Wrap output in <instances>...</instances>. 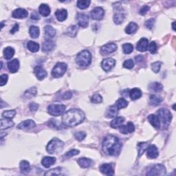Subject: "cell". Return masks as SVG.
<instances>
[{"label":"cell","mask_w":176,"mask_h":176,"mask_svg":"<svg viewBox=\"0 0 176 176\" xmlns=\"http://www.w3.org/2000/svg\"><path fill=\"white\" fill-rule=\"evenodd\" d=\"M138 25H137L136 23L134 22H131L129 23V25L125 28V32L129 35L133 34V33L136 32V30H138Z\"/></svg>","instance_id":"35"},{"label":"cell","mask_w":176,"mask_h":176,"mask_svg":"<svg viewBox=\"0 0 176 176\" xmlns=\"http://www.w3.org/2000/svg\"><path fill=\"white\" fill-rule=\"evenodd\" d=\"M55 47V43L52 40H46L44 41L42 45V50L45 52L52 51Z\"/></svg>","instance_id":"21"},{"label":"cell","mask_w":176,"mask_h":176,"mask_svg":"<svg viewBox=\"0 0 176 176\" xmlns=\"http://www.w3.org/2000/svg\"><path fill=\"white\" fill-rule=\"evenodd\" d=\"M118 113V109L116 105H112L107 109V112H106V117L108 118H112L117 116Z\"/></svg>","instance_id":"24"},{"label":"cell","mask_w":176,"mask_h":176,"mask_svg":"<svg viewBox=\"0 0 176 176\" xmlns=\"http://www.w3.org/2000/svg\"><path fill=\"white\" fill-rule=\"evenodd\" d=\"M56 162V158L54 157H49L46 156L44 157L41 163H42L43 166L46 168H49L52 165H53Z\"/></svg>","instance_id":"25"},{"label":"cell","mask_w":176,"mask_h":176,"mask_svg":"<svg viewBox=\"0 0 176 176\" xmlns=\"http://www.w3.org/2000/svg\"><path fill=\"white\" fill-rule=\"evenodd\" d=\"M39 12L43 17H48L50 14V8L46 4H41L39 8Z\"/></svg>","instance_id":"26"},{"label":"cell","mask_w":176,"mask_h":176,"mask_svg":"<svg viewBox=\"0 0 176 176\" xmlns=\"http://www.w3.org/2000/svg\"><path fill=\"white\" fill-rule=\"evenodd\" d=\"M122 143L114 136H108L103 142L102 149L105 154L111 156H116L120 154Z\"/></svg>","instance_id":"1"},{"label":"cell","mask_w":176,"mask_h":176,"mask_svg":"<svg viewBox=\"0 0 176 176\" xmlns=\"http://www.w3.org/2000/svg\"><path fill=\"white\" fill-rule=\"evenodd\" d=\"M175 104H174V105H173V110H175Z\"/></svg>","instance_id":"62"},{"label":"cell","mask_w":176,"mask_h":176,"mask_svg":"<svg viewBox=\"0 0 176 176\" xmlns=\"http://www.w3.org/2000/svg\"><path fill=\"white\" fill-rule=\"evenodd\" d=\"M0 123H1V125H0V129H1V130L8 129L14 125V123L11 120V119L9 118H4V119H2Z\"/></svg>","instance_id":"27"},{"label":"cell","mask_w":176,"mask_h":176,"mask_svg":"<svg viewBox=\"0 0 176 176\" xmlns=\"http://www.w3.org/2000/svg\"><path fill=\"white\" fill-rule=\"evenodd\" d=\"M15 54V50L11 47H7L4 49V58L9 60L13 57Z\"/></svg>","instance_id":"32"},{"label":"cell","mask_w":176,"mask_h":176,"mask_svg":"<svg viewBox=\"0 0 176 176\" xmlns=\"http://www.w3.org/2000/svg\"><path fill=\"white\" fill-rule=\"evenodd\" d=\"M124 19H125V15L121 12H118V13L115 14L114 17H113V21L116 24H120L123 23Z\"/></svg>","instance_id":"44"},{"label":"cell","mask_w":176,"mask_h":176,"mask_svg":"<svg viewBox=\"0 0 176 176\" xmlns=\"http://www.w3.org/2000/svg\"><path fill=\"white\" fill-rule=\"evenodd\" d=\"M149 47V50L151 54H155L157 52V45L155 41H152V42L150 43L149 46H148Z\"/></svg>","instance_id":"51"},{"label":"cell","mask_w":176,"mask_h":176,"mask_svg":"<svg viewBox=\"0 0 176 176\" xmlns=\"http://www.w3.org/2000/svg\"><path fill=\"white\" fill-rule=\"evenodd\" d=\"M66 105L63 104H52L48 107V113L54 116H59L63 114L66 110Z\"/></svg>","instance_id":"6"},{"label":"cell","mask_w":176,"mask_h":176,"mask_svg":"<svg viewBox=\"0 0 176 176\" xmlns=\"http://www.w3.org/2000/svg\"><path fill=\"white\" fill-rule=\"evenodd\" d=\"M134 63L133 60H131V59H127V60H126L123 63V67L125 68L131 69L134 68Z\"/></svg>","instance_id":"52"},{"label":"cell","mask_w":176,"mask_h":176,"mask_svg":"<svg viewBox=\"0 0 176 176\" xmlns=\"http://www.w3.org/2000/svg\"><path fill=\"white\" fill-rule=\"evenodd\" d=\"M35 74L37 78L41 81L47 76V72L40 66H37L35 68Z\"/></svg>","instance_id":"19"},{"label":"cell","mask_w":176,"mask_h":176,"mask_svg":"<svg viewBox=\"0 0 176 176\" xmlns=\"http://www.w3.org/2000/svg\"><path fill=\"white\" fill-rule=\"evenodd\" d=\"M117 49V46L114 43H107L101 48V52L104 54H108L115 52Z\"/></svg>","instance_id":"14"},{"label":"cell","mask_w":176,"mask_h":176,"mask_svg":"<svg viewBox=\"0 0 176 176\" xmlns=\"http://www.w3.org/2000/svg\"><path fill=\"white\" fill-rule=\"evenodd\" d=\"M79 154V151L77 149H72L70 151H69L68 153H66V155H65V156L67 157H73L74 156H76V155H78Z\"/></svg>","instance_id":"53"},{"label":"cell","mask_w":176,"mask_h":176,"mask_svg":"<svg viewBox=\"0 0 176 176\" xmlns=\"http://www.w3.org/2000/svg\"><path fill=\"white\" fill-rule=\"evenodd\" d=\"M31 19L34 20H38L39 19V16L37 12H33L32 15H31Z\"/></svg>","instance_id":"59"},{"label":"cell","mask_w":176,"mask_h":176,"mask_svg":"<svg viewBox=\"0 0 176 176\" xmlns=\"http://www.w3.org/2000/svg\"><path fill=\"white\" fill-rule=\"evenodd\" d=\"M20 169L22 172L23 173H28L30 171V163L26 160H22L20 162Z\"/></svg>","instance_id":"36"},{"label":"cell","mask_w":176,"mask_h":176,"mask_svg":"<svg viewBox=\"0 0 176 176\" xmlns=\"http://www.w3.org/2000/svg\"><path fill=\"white\" fill-rule=\"evenodd\" d=\"M175 22H173V24H172L173 30H175Z\"/></svg>","instance_id":"61"},{"label":"cell","mask_w":176,"mask_h":176,"mask_svg":"<svg viewBox=\"0 0 176 176\" xmlns=\"http://www.w3.org/2000/svg\"><path fill=\"white\" fill-rule=\"evenodd\" d=\"M147 156L150 159L156 158L158 156V150L157 147L154 144L148 146L147 149Z\"/></svg>","instance_id":"13"},{"label":"cell","mask_w":176,"mask_h":176,"mask_svg":"<svg viewBox=\"0 0 176 176\" xmlns=\"http://www.w3.org/2000/svg\"><path fill=\"white\" fill-rule=\"evenodd\" d=\"M123 50L125 54H131L134 50V46L129 43H125L123 46Z\"/></svg>","instance_id":"46"},{"label":"cell","mask_w":176,"mask_h":176,"mask_svg":"<svg viewBox=\"0 0 176 176\" xmlns=\"http://www.w3.org/2000/svg\"><path fill=\"white\" fill-rule=\"evenodd\" d=\"M148 39L146 38H142L140 40L138 41V43H137L136 46V49L137 50H138L140 52H145L147 48H148Z\"/></svg>","instance_id":"18"},{"label":"cell","mask_w":176,"mask_h":176,"mask_svg":"<svg viewBox=\"0 0 176 176\" xmlns=\"http://www.w3.org/2000/svg\"><path fill=\"white\" fill-rule=\"evenodd\" d=\"M67 68L68 66L65 63H56L52 70V76L54 78H59L66 73Z\"/></svg>","instance_id":"7"},{"label":"cell","mask_w":176,"mask_h":176,"mask_svg":"<svg viewBox=\"0 0 176 176\" xmlns=\"http://www.w3.org/2000/svg\"><path fill=\"white\" fill-rule=\"evenodd\" d=\"M104 10L100 7L94 8V9L92 10L90 15L93 19L95 20H100L103 19V16H104Z\"/></svg>","instance_id":"10"},{"label":"cell","mask_w":176,"mask_h":176,"mask_svg":"<svg viewBox=\"0 0 176 176\" xmlns=\"http://www.w3.org/2000/svg\"><path fill=\"white\" fill-rule=\"evenodd\" d=\"M8 68L11 73H15L19 68V61L18 59H15L13 60L9 61L8 63Z\"/></svg>","instance_id":"16"},{"label":"cell","mask_w":176,"mask_h":176,"mask_svg":"<svg viewBox=\"0 0 176 176\" xmlns=\"http://www.w3.org/2000/svg\"><path fill=\"white\" fill-rule=\"evenodd\" d=\"M74 136L76 138V140H78L79 141H81L83 140H84V138L86 136V134L83 131H79V132H76L74 134Z\"/></svg>","instance_id":"50"},{"label":"cell","mask_w":176,"mask_h":176,"mask_svg":"<svg viewBox=\"0 0 176 176\" xmlns=\"http://www.w3.org/2000/svg\"><path fill=\"white\" fill-rule=\"evenodd\" d=\"M149 7L148 6H144L141 8V9L140 10V14L142 15H144L147 12L149 11Z\"/></svg>","instance_id":"57"},{"label":"cell","mask_w":176,"mask_h":176,"mask_svg":"<svg viewBox=\"0 0 176 176\" xmlns=\"http://www.w3.org/2000/svg\"><path fill=\"white\" fill-rule=\"evenodd\" d=\"M28 11L24 8H17L12 12V17L17 19H24L28 17Z\"/></svg>","instance_id":"15"},{"label":"cell","mask_w":176,"mask_h":176,"mask_svg":"<svg viewBox=\"0 0 176 176\" xmlns=\"http://www.w3.org/2000/svg\"><path fill=\"white\" fill-rule=\"evenodd\" d=\"M161 65L162 63L160 61H156L154 62L151 64V69L152 70L154 71L155 73H157L160 70V68H161Z\"/></svg>","instance_id":"48"},{"label":"cell","mask_w":176,"mask_h":176,"mask_svg":"<svg viewBox=\"0 0 176 176\" xmlns=\"http://www.w3.org/2000/svg\"><path fill=\"white\" fill-rule=\"evenodd\" d=\"M72 96V92H65L64 94L62 96V98L64 100H68V99H70Z\"/></svg>","instance_id":"58"},{"label":"cell","mask_w":176,"mask_h":176,"mask_svg":"<svg viewBox=\"0 0 176 176\" xmlns=\"http://www.w3.org/2000/svg\"><path fill=\"white\" fill-rule=\"evenodd\" d=\"M76 20L78 24L82 28H87L89 24V17L87 15L82 13H79L77 15Z\"/></svg>","instance_id":"11"},{"label":"cell","mask_w":176,"mask_h":176,"mask_svg":"<svg viewBox=\"0 0 176 176\" xmlns=\"http://www.w3.org/2000/svg\"><path fill=\"white\" fill-rule=\"evenodd\" d=\"M29 108L30 111H32V112H36L39 108V105L35 103H31L30 104Z\"/></svg>","instance_id":"56"},{"label":"cell","mask_w":176,"mask_h":176,"mask_svg":"<svg viewBox=\"0 0 176 176\" xmlns=\"http://www.w3.org/2000/svg\"><path fill=\"white\" fill-rule=\"evenodd\" d=\"M44 31H45V34L46 37L48 38H52L54 37V35L56 34V30L54 28H52L50 25H46L44 28Z\"/></svg>","instance_id":"37"},{"label":"cell","mask_w":176,"mask_h":176,"mask_svg":"<svg viewBox=\"0 0 176 176\" xmlns=\"http://www.w3.org/2000/svg\"><path fill=\"white\" fill-rule=\"evenodd\" d=\"M85 119V113L78 109H71L64 113L62 123L66 127H74L81 124Z\"/></svg>","instance_id":"2"},{"label":"cell","mask_w":176,"mask_h":176,"mask_svg":"<svg viewBox=\"0 0 176 176\" xmlns=\"http://www.w3.org/2000/svg\"><path fill=\"white\" fill-rule=\"evenodd\" d=\"M103 100L102 96L99 94H94L91 98V101L94 103H100Z\"/></svg>","instance_id":"49"},{"label":"cell","mask_w":176,"mask_h":176,"mask_svg":"<svg viewBox=\"0 0 176 176\" xmlns=\"http://www.w3.org/2000/svg\"><path fill=\"white\" fill-rule=\"evenodd\" d=\"M129 96L131 98V100H133L138 99V98L142 96L141 90L138 89V88H134L129 92Z\"/></svg>","instance_id":"28"},{"label":"cell","mask_w":176,"mask_h":176,"mask_svg":"<svg viewBox=\"0 0 176 176\" xmlns=\"http://www.w3.org/2000/svg\"><path fill=\"white\" fill-rule=\"evenodd\" d=\"M116 64V61L112 58H107L104 59L101 63L102 68L106 72H109L112 69Z\"/></svg>","instance_id":"9"},{"label":"cell","mask_w":176,"mask_h":176,"mask_svg":"<svg viewBox=\"0 0 176 176\" xmlns=\"http://www.w3.org/2000/svg\"><path fill=\"white\" fill-rule=\"evenodd\" d=\"M157 117L159 118L160 120L162 121L163 125L165 127H168L170 124L171 120L172 118V115L170 111L167 109H160L157 112Z\"/></svg>","instance_id":"5"},{"label":"cell","mask_w":176,"mask_h":176,"mask_svg":"<svg viewBox=\"0 0 176 176\" xmlns=\"http://www.w3.org/2000/svg\"><path fill=\"white\" fill-rule=\"evenodd\" d=\"M64 143L58 138H53L48 144L46 150L50 154H56L60 153L63 149Z\"/></svg>","instance_id":"3"},{"label":"cell","mask_w":176,"mask_h":176,"mask_svg":"<svg viewBox=\"0 0 176 176\" xmlns=\"http://www.w3.org/2000/svg\"><path fill=\"white\" fill-rule=\"evenodd\" d=\"M154 22H155L154 19H150L149 20H147L145 23L146 27L149 28V29H152V28H154Z\"/></svg>","instance_id":"55"},{"label":"cell","mask_w":176,"mask_h":176,"mask_svg":"<svg viewBox=\"0 0 176 176\" xmlns=\"http://www.w3.org/2000/svg\"><path fill=\"white\" fill-rule=\"evenodd\" d=\"M77 162H78L79 165L81 167L87 168L91 166L92 161V160L86 158V157H81V158H79Z\"/></svg>","instance_id":"30"},{"label":"cell","mask_w":176,"mask_h":176,"mask_svg":"<svg viewBox=\"0 0 176 176\" xmlns=\"http://www.w3.org/2000/svg\"><path fill=\"white\" fill-rule=\"evenodd\" d=\"M8 81V75L2 74L0 76V86H4Z\"/></svg>","instance_id":"54"},{"label":"cell","mask_w":176,"mask_h":176,"mask_svg":"<svg viewBox=\"0 0 176 176\" xmlns=\"http://www.w3.org/2000/svg\"><path fill=\"white\" fill-rule=\"evenodd\" d=\"M55 16L59 22H63L67 19L68 12L66 9H59L55 12Z\"/></svg>","instance_id":"23"},{"label":"cell","mask_w":176,"mask_h":176,"mask_svg":"<svg viewBox=\"0 0 176 176\" xmlns=\"http://www.w3.org/2000/svg\"><path fill=\"white\" fill-rule=\"evenodd\" d=\"M149 90L152 92H160L162 90L163 86L161 83H160L158 82H154L149 84Z\"/></svg>","instance_id":"31"},{"label":"cell","mask_w":176,"mask_h":176,"mask_svg":"<svg viewBox=\"0 0 176 176\" xmlns=\"http://www.w3.org/2000/svg\"><path fill=\"white\" fill-rule=\"evenodd\" d=\"M35 123L32 120H26L19 123L17 125V128L19 129H29L35 127Z\"/></svg>","instance_id":"17"},{"label":"cell","mask_w":176,"mask_h":176,"mask_svg":"<svg viewBox=\"0 0 176 176\" xmlns=\"http://www.w3.org/2000/svg\"><path fill=\"white\" fill-rule=\"evenodd\" d=\"M148 146L149 144L147 142H140V143L138 144V151L140 156L144 154V152L145 151Z\"/></svg>","instance_id":"42"},{"label":"cell","mask_w":176,"mask_h":176,"mask_svg":"<svg viewBox=\"0 0 176 176\" xmlns=\"http://www.w3.org/2000/svg\"><path fill=\"white\" fill-rule=\"evenodd\" d=\"M166 174V168L162 164H157L153 166L147 173V175H164Z\"/></svg>","instance_id":"8"},{"label":"cell","mask_w":176,"mask_h":176,"mask_svg":"<svg viewBox=\"0 0 176 176\" xmlns=\"http://www.w3.org/2000/svg\"><path fill=\"white\" fill-rule=\"evenodd\" d=\"M29 34L30 37L33 39L38 38L40 35L39 28L37 26H35V25H32V26H30L29 29Z\"/></svg>","instance_id":"34"},{"label":"cell","mask_w":176,"mask_h":176,"mask_svg":"<svg viewBox=\"0 0 176 176\" xmlns=\"http://www.w3.org/2000/svg\"><path fill=\"white\" fill-rule=\"evenodd\" d=\"M27 48L32 52H37L39 50V45L35 41H30L27 43Z\"/></svg>","instance_id":"33"},{"label":"cell","mask_w":176,"mask_h":176,"mask_svg":"<svg viewBox=\"0 0 176 176\" xmlns=\"http://www.w3.org/2000/svg\"><path fill=\"white\" fill-rule=\"evenodd\" d=\"M16 114V111L15 110H8V111H5L4 112L2 113V116L5 118H9L11 119L14 117Z\"/></svg>","instance_id":"47"},{"label":"cell","mask_w":176,"mask_h":176,"mask_svg":"<svg viewBox=\"0 0 176 176\" xmlns=\"http://www.w3.org/2000/svg\"><path fill=\"white\" fill-rule=\"evenodd\" d=\"M37 94V89L36 87H31L25 92L24 96L26 98H31L34 97Z\"/></svg>","instance_id":"41"},{"label":"cell","mask_w":176,"mask_h":176,"mask_svg":"<svg viewBox=\"0 0 176 176\" xmlns=\"http://www.w3.org/2000/svg\"><path fill=\"white\" fill-rule=\"evenodd\" d=\"M124 121H125V118L123 117H117L111 122L110 125L113 129L119 128L120 127L123 125Z\"/></svg>","instance_id":"29"},{"label":"cell","mask_w":176,"mask_h":176,"mask_svg":"<svg viewBox=\"0 0 176 176\" xmlns=\"http://www.w3.org/2000/svg\"><path fill=\"white\" fill-rule=\"evenodd\" d=\"M162 101V98H160V97L157 96H156V95L151 96H150V98H149L150 105H151L153 106L158 105Z\"/></svg>","instance_id":"39"},{"label":"cell","mask_w":176,"mask_h":176,"mask_svg":"<svg viewBox=\"0 0 176 176\" xmlns=\"http://www.w3.org/2000/svg\"><path fill=\"white\" fill-rule=\"evenodd\" d=\"M92 61V54L88 50H83L77 54L76 62L79 66L87 67Z\"/></svg>","instance_id":"4"},{"label":"cell","mask_w":176,"mask_h":176,"mask_svg":"<svg viewBox=\"0 0 176 176\" xmlns=\"http://www.w3.org/2000/svg\"><path fill=\"white\" fill-rule=\"evenodd\" d=\"M118 110L120 109H123L127 107V106L128 105V102L123 98H120L116 102V105H115Z\"/></svg>","instance_id":"40"},{"label":"cell","mask_w":176,"mask_h":176,"mask_svg":"<svg viewBox=\"0 0 176 176\" xmlns=\"http://www.w3.org/2000/svg\"><path fill=\"white\" fill-rule=\"evenodd\" d=\"M119 128H120V131L124 134L132 133L135 130V127H134V125L131 122H129L127 125H122Z\"/></svg>","instance_id":"20"},{"label":"cell","mask_w":176,"mask_h":176,"mask_svg":"<svg viewBox=\"0 0 176 176\" xmlns=\"http://www.w3.org/2000/svg\"><path fill=\"white\" fill-rule=\"evenodd\" d=\"M77 31H78V28H77L76 25H71L69 26L67 31V34L72 37H74L76 36Z\"/></svg>","instance_id":"45"},{"label":"cell","mask_w":176,"mask_h":176,"mask_svg":"<svg viewBox=\"0 0 176 176\" xmlns=\"http://www.w3.org/2000/svg\"><path fill=\"white\" fill-rule=\"evenodd\" d=\"M18 30H19V25H18L17 24H15L14 25V26L12 27V30H10V33H12V34H14L15 32H17V31H18Z\"/></svg>","instance_id":"60"},{"label":"cell","mask_w":176,"mask_h":176,"mask_svg":"<svg viewBox=\"0 0 176 176\" xmlns=\"http://www.w3.org/2000/svg\"><path fill=\"white\" fill-rule=\"evenodd\" d=\"M62 168L60 167H58V168H56V169H53L50 171H49L47 173H45L46 175H64V173H63V171Z\"/></svg>","instance_id":"38"},{"label":"cell","mask_w":176,"mask_h":176,"mask_svg":"<svg viewBox=\"0 0 176 176\" xmlns=\"http://www.w3.org/2000/svg\"><path fill=\"white\" fill-rule=\"evenodd\" d=\"M100 171L103 174L107 175H113L114 174V170H113L112 164H108V163L103 164L100 167Z\"/></svg>","instance_id":"12"},{"label":"cell","mask_w":176,"mask_h":176,"mask_svg":"<svg viewBox=\"0 0 176 176\" xmlns=\"http://www.w3.org/2000/svg\"><path fill=\"white\" fill-rule=\"evenodd\" d=\"M91 2L88 1V0H79L77 2V6H78L80 9H85L89 7Z\"/></svg>","instance_id":"43"},{"label":"cell","mask_w":176,"mask_h":176,"mask_svg":"<svg viewBox=\"0 0 176 176\" xmlns=\"http://www.w3.org/2000/svg\"><path fill=\"white\" fill-rule=\"evenodd\" d=\"M148 120L149 123L151 124L153 127H154L155 128L158 129L160 128V120L159 118L157 117V116H156L154 114H151L148 116Z\"/></svg>","instance_id":"22"}]
</instances>
